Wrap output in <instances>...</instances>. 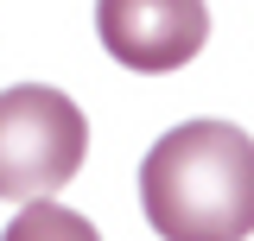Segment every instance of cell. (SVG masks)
<instances>
[{
	"label": "cell",
	"mask_w": 254,
	"mask_h": 241,
	"mask_svg": "<svg viewBox=\"0 0 254 241\" xmlns=\"http://www.w3.org/2000/svg\"><path fill=\"white\" fill-rule=\"evenodd\" d=\"M140 210L165 241L254 235V140L229 120H185L140 159Z\"/></svg>",
	"instance_id": "1"
},
{
	"label": "cell",
	"mask_w": 254,
	"mask_h": 241,
	"mask_svg": "<svg viewBox=\"0 0 254 241\" xmlns=\"http://www.w3.org/2000/svg\"><path fill=\"white\" fill-rule=\"evenodd\" d=\"M95 32L115 63L140 76H165L203 51L210 6L203 0H95Z\"/></svg>",
	"instance_id": "3"
},
{
	"label": "cell",
	"mask_w": 254,
	"mask_h": 241,
	"mask_svg": "<svg viewBox=\"0 0 254 241\" xmlns=\"http://www.w3.org/2000/svg\"><path fill=\"white\" fill-rule=\"evenodd\" d=\"M89 152V120L51 83L0 89V197L6 203H45L51 190L76 178Z\"/></svg>",
	"instance_id": "2"
},
{
	"label": "cell",
	"mask_w": 254,
	"mask_h": 241,
	"mask_svg": "<svg viewBox=\"0 0 254 241\" xmlns=\"http://www.w3.org/2000/svg\"><path fill=\"white\" fill-rule=\"evenodd\" d=\"M0 241H102V235H95L76 210H64V203L45 197V203H26V210L13 216Z\"/></svg>",
	"instance_id": "4"
}]
</instances>
